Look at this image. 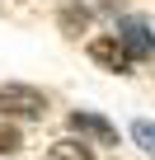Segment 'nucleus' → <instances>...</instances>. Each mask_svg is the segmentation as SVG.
<instances>
[{"label": "nucleus", "instance_id": "6", "mask_svg": "<svg viewBox=\"0 0 155 160\" xmlns=\"http://www.w3.org/2000/svg\"><path fill=\"white\" fill-rule=\"evenodd\" d=\"M61 28H66L70 38H80V33L90 28V10H80V5H66V10H61Z\"/></svg>", "mask_w": 155, "mask_h": 160}, {"label": "nucleus", "instance_id": "2", "mask_svg": "<svg viewBox=\"0 0 155 160\" xmlns=\"http://www.w3.org/2000/svg\"><path fill=\"white\" fill-rule=\"evenodd\" d=\"M113 38L127 47V57H132V61H155V33H150V24H146V19H122Z\"/></svg>", "mask_w": 155, "mask_h": 160}, {"label": "nucleus", "instance_id": "5", "mask_svg": "<svg viewBox=\"0 0 155 160\" xmlns=\"http://www.w3.org/2000/svg\"><path fill=\"white\" fill-rule=\"evenodd\" d=\"M47 160H94V151H90V141L61 137V141H52V146H47Z\"/></svg>", "mask_w": 155, "mask_h": 160}, {"label": "nucleus", "instance_id": "1", "mask_svg": "<svg viewBox=\"0 0 155 160\" xmlns=\"http://www.w3.org/2000/svg\"><path fill=\"white\" fill-rule=\"evenodd\" d=\"M42 113H47V94L42 90L19 85V80L0 85V118H42Z\"/></svg>", "mask_w": 155, "mask_h": 160}, {"label": "nucleus", "instance_id": "4", "mask_svg": "<svg viewBox=\"0 0 155 160\" xmlns=\"http://www.w3.org/2000/svg\"><path fill=\"white\" fill-rule=\"evenodd\" d=\"M90 61H99L104 71H127V66H132L127 47H122L113 33H104V38H90Z\"/></svg>", "mask_w": 155, "mask_h": 160}, {"label": "nucleus", "instance_id": "3", "mask_svg": "<svg viewBox=\"0 0 155 160\" xmlns=\"http://www.w3.org/2000/svg\"><path fill=\"white\" fill-rule=\"evenodd\" d=\"M70 132H80V141L90 137V141H99V146H113V141H118V127H113L108 118L90 113V108H75V113H70Z\"/></svg>", "mask_w": 155, "mask_h": 160}, {"label": "nucleus", "instance_id": "7", "mask_svg": "<svg viewBox=\"0 0 155 160\" xmlns=\"http://www.w3.org/2000/svg\"><path fill=\"white\" fill-rule=\"evenodd\" d=\"M132 141H136L146 155H155V122H150V118H136V122H132Z\"/></svg>", "mask_w": 155, "mask_h": 160}, {"label": "nucleus", "instance_id": "8", "mask_svg": "<svg viewBox=\"0 0 155 160\" xmlns=\"http://www.w3.org/2000/svg\"><path fill=\"white\" fill-rule=\"evenodd\" d=\"M10 151H19V132L10 122H0V155H10Z\"/></svg>", "mask_w": 155, "mask_h": 160}]
</instances>
